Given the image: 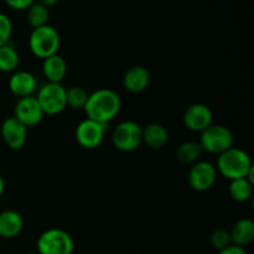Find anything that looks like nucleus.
Here are the masks:
<instances>
[{
    "mask_svg": "<svg viewBox=\"0 0 254 254\" xmlns=\"http://www.w3.org/2000/svg\"><path fill=\"white\" fill-rule=\"evenodd\" d=\"M27 254H39V253H27Z\"/></svg>",
    "mask_w": 254,
    "mask_h": 254,
    "instance_id": "obj_30",
    "label": "nucleus"
},
{
    "mask_svg": "<svg viewBox=\"0 0 254 254\" xmlns=\"http://www.w3.org/2000/svg\"><path fill=\"white\" fill-rule=\"evenodd\" d=\"M217 179L216 166L210 161H197L189 171V185L192 190L205 192L213 188Z\"/></svg>",
    "mask_w": 254,
    "mask_h": 254,
    "instance_id": "obj_8",
    "label": "nucleus"
},
{
    "mask_svg": "<svg viewBox=\"0 0 254 254\" xmlns=\"http://www.w3.org/2000/svg\"><path fill=\"white\" fill-rule=\"evenodd\" d=\"M35 1L39 2V4H41V5H44V6L49 7V6H52V5L56 4L59 0H35Z\"/></svg>",
    "mask_w": 254,
    "mask_h": 254,
    "instance_id": "obj_28",
    "label": "nucleus"
},
{
    "mask_svg": "<svg viewBox=\"0 0 254 254\" xmlns=\"http://www.w3.org/2000/svg\"><path fill=\"white\" fill-rule=\"evenodd\" d=\"M122 102L118 93L111 88H99L91 93L84 106L87 118L108 126L121 111Z\"/></svg>",
    "mask_w": 254,
    "mask_h": 254,
    "instance_id": "obj_1",
    "label": "nucleus"
},
{
    "mask_svg": "<svg viewBox=\"0 0 254 254\" xmlns=\"http://www.w3.org/2000/svg\"><path fill=\"white\" fill-rule=\"evenodd\" d=\"M27 21L34 29L40 26H44L47 24L50 17L49 7L34 1L29 7H27Z\"/></svg>",
    "mask_w": 254,
    "mask_h": 254,
    "instance_id": "obj_22",
    "label": "nucleus"
},
{
    "mask_svg": "<svg viewBox=\"0 0 254 254\" xmlns=\"http://www.w3.org/2000/svg\"><path fill=\"white\" fill-rule=\"evenodd\" d=\"M42 72L47 81L51 83H61L67 74L66 60L59 54L50 56L44 60L42 64Z\"/></svg>",
    "mask_w": 254,
    "mask_h": 254,
    "instance_id": "obj_17",
    "label": "nucleus"
},
{
    "mask_svg": "<svg viewBox=\"0 0 254 254\" xmlns=\"http://www.w3.org/2000/svg\"><path fill=\"white\" fill-rule=\"evenodd\" d=\"M74 248L71 235L61 228H50L37 240L39 254H72Z\"/></svg>",
    "mask_w": 254,
    "mask_h": 254,
    "instance_id": "obj_5",
    "label": "nucleus"
},
{
    "mask_svg": "<svg viewBox=\"0 0 254 254\" xmlns=\"http://www.w3.org/2000/svg\"><path fill=\"white\" fill-rule=\"evenodd\" d=\"M114 148L123 153L136 150L143 143V128L133 121H124L114 128L112 134Z\"/></svg>",
    "mask_w": 254,
    "mask_h": 254,
    "instance_id": "obj_6",
    "label": "nucleus"
},
{
    "mask_svg": "<svg viewBox=\"0 0 254 254\" xmlns=\"http://www.w3.org/2000/svg\"><path fill=\"white\" fill-rule=\"evenodd\" d=\"M202 151L198 141H184L176 149V158L184 164H195L198 161Z\"/></svg>",
    "mask_w": 254,
    "mask_h": 254,
    "instance_id": "obj_21",
    "label": "nucleus"
},
{
    "mask_svg": "<svg viewBox=\"0 0 254 254\" xmlns=\"http://www.w3.org/2000/svg\"><path fill=\"white\" fill-rule=\"evenodd\" d=\"M200 134L198 143H200L202 150L210 154H216V155H220L232 148L233 141H235L232 131L227 127L221 126V124L212 123Z\"/></svg>",
    "mask_w": 254,
    "mask_h": 254,
    "instance_id": "obj_4",
    "label": "nucleus"
},
{
    "mask_svg": "<svg viewBox=\"0 0 254 254\" xmlns=\"http://www.w3.org/2000/svg\"><path fill=\"white\" fill-rule=\"evenodd\" d=\"M4 190H5V181H4V178L0 175V197H1V195L4 193Z\"/></svg>",
    "mask_w": 254,
    "mask_h": 254,
    "instance_id": "obj_29",
    "label": "nucleus"
},
{
    "mask_svg": "<svg viewBox=\"0 0 254 254\" xmlns=\"http://www.w3.org/2000/svg\"><path fill=\"white\" fill-rule=\"evenodd\" d=\"M12 34V22L7 15L0 12V46L10 42Z\"/></svg>",
    "mask_w": 254,
    "mask_h": 254,
    "instance_id": "obj_25",
    "label": "nucleus"
},
{
    "mask_svg": "<svg viewBox=\"0 0 254 254\" xmlns=\"http://www.w3.org/2000/svg\"><path fill=\"white\" fill-rule=\"evenodd\" d=\"M60 45H61V39H60L59 31L49 24L36 27L30 34V51L39 59L45 60L56 55L60 49Z\"/></svg>",
    "mask_w": 254,
    "mask_h": 254,
    "instance_id": "obj_3",
    "label": "nucleus"
},
{
    "mask_svg": "<svg viewBox=\"0 0 254 254\" xmlns=\"http://www.w3.org/2000/svg\"><path fill=\"white\" fill-rule=\"evenodd\" d=\"M9 89L19 98L29 97L37 89L36 77L29 71H15L9 78Z\"/></svg>",
    "mask_w": 254,
    "mask_h": 254,
    "instance_id": "obj_13",
    "label": "nucleus"
},
{
    "mask_svg": "<svg viewBox=\"0 0 254 254\" xmlns=\"http://www.w3.org/2000/svg\"><path fill=\"white\" fill-rule=\"evenodd\" d=\"M20 64V56L17 50L11 42L0 46V71L5 73L16 71Z\"/></svg>",
    "mask_w": 254,
    "mask_h": 254,
    "instance_id": "obj_19",
    "label": "nucleus"
},
{
    "mask_svg": "<svg viewBox=\"0 0 254 254\" xmlns=\"http://www.w3.org/2000/svg\"><path fill=\"white\" fill-rule=\"evenodd\" d=\"M129 254H138V253H129Z\"/></svg>",
    "mask_w": 254,
    "mask_h": 254,
    "instance_id": "obj_31",
    "label": "nucleus"
},
{
    "mask_svg": "<svg viewBox=\"0 0 254 254\" xmlns=\"http://www.w3.org/2000/svg\"><path fill=\"white\" fill-rule=\"evenodd\" d=\"M106 124L86 118L77 126L76 140L82 148L92 150L101 145L106 135Z\"/></svg>",
    "mask_w": 254,
    "mask_h": 254,
    "instance_id": "obj_9",
    "label": "nucleus"
},
{
    "mask_svg": "<svg viewBox=\"0 0 254 254\" xmlns=\"http://www.w3.org/2000/svg\"><path fill=\"white\" fill-rule=\"evenodd\" d=\"M0 133L4 143L12 150H19L26 143L27 127L15 117H10L2 122Z\"/></svg>",
    "mask_w": 254,
    "mask_h": 254,
    "instance_id": "obj_12",
    "label": "nucleus"
},
{
    "mask_svg": "<svg viewBox=\"0 0 254 254\" xmlns=\"http://www.w3.org/2000/svg\"><path fill=\"white\" fill-rule=\"evenodd\" d=\"M35 0H5L11 9L15 10H26Z\"/></svg>",
    "mask_w": 254,
    "mask_h": 254,
    "instance_id": "obj_26",
    "label": "nucleus"
},
{
    "mask_svg": "<svg viewBox=\"0 0 254 254\" xmlns=\"http://www.w3.org/2000/svg\"><path fill=\"white\" fill-rule=\"evenodd\" d=\"M211 245L213 248H216L217 251H222L225 248H227L228 246H231V237L230 232L222 228H218V230L213 231L212 235H211Z\"/></svg>",
    "mask_w": 254,
    "mask_h": 254,
    "instance_id": "obj_24",
    "label": "nucleus"
},
{
    "mask_svg": "<svg viewBox=\"0 0 254 254\" xmlns=\"http://www.w3.org/2000/svg\"><path fill=\"white\" fill-rule=\"evenodd\" d=\"M36 99L46 116H57L66 109V88L61 83L47 82L37 91Z\"/></svg>",
    "mask_w": 254,
    "mask_h": 254,
    "instance_id": "obj_7",
    "label": "nucleus"
},
{
    "mask_svg": "<svg viewBox=\"0 0 254 254\" xmlns=\"http://www.w3.org/2000/svg\"><path fill=\"white\" fill-rule=\"evenodd\" d=\"M228 232L232 245L245 248V246L252 243L254 240V222L251 218H241Z\"/></svg>",
    "mask_w": 254,
    "mask_h": 254,
    "instance_id": "obj_16",
    "label": "nucleus"
},
{
    "mask_svg": "<svg viewBox=\"0 0 254 254\" xmlns=\"http://www.w3.org/2000/svg\"><path fill=\"white\" fill-rule=\"evenodd\" d=\"M24 220L19 212L14 210H5L0 212V237L15 238L21 233Z\"/></svg>",
    "mask_w": 254,
    "mask_h": 254,
    "instance_id": "obj_15",
    "label": "nucleus"
},
{
    "mask_svg": "<svg viewBox=\"0 0 254 254\" xmlns=\"http://www.w3.org/2000/svg\"><path fill=\"white\" fill-rule=\"evenodd\" d=\"M169 141L168 129L159 123L148 124L143 128V143L150 149H161Z\"/></svg>",
    "mask_w": 254,
    "mask_h": 254,
    "instance_id": "obj_18",
    "label": "nucleus"
},
{
    "mask_svg": "<svg viewBox=\"0 0 254 254\" xmlns=\"http://www.w3.org/2000/svg\"><path fill=\"white\" fill-rule=\"evenodd\" d=\"M228 193L236 202H247L253 196V184L246 178L232 180L228 188Z\"/></svg>",
    "mask_w": 254,
    "mask_h": 254,
    "instance_id": "obj_20",
    "label": "nucleus"
},
{
    "mask_svg": "<svg viewBox=\"0 0 254 254\" xmlns=\"http://www.w3.org/2000/svg\"><path fill=\"white\" fill-rule=\"evenodd\" d=\"M89 93L84 88L79 86L69 87L66 89V103L67 107L72 109H82L84 108L88 99Z\"/></svg>",
    "mask_w": 254,
    "mask_h": 254,
    "instance_id": "obj_23",
    "label": "nucleus"
},
{
    "mask_svg": "<svg viewBox=\"0 0 254 254\" xmlns=\"http://www.w3.org/2000/svg\"><path fill=\"white\" fill-rule=\"evenodd\" d=\"M253 168L251 156L240 148H230L220 154L216 163V170L230 181L243 179Z\"/></svg>",
    "mask_w": 254,
    "mask_h": 254,
    "instance_id": "obj_2",
    "label": "nucleus"
},
{
    "mask_svg": "<svg viewBox=\"0 0 254 254\" xmlns=\"http://www.w3.org/2000/svg\"><path fill=\"white\" fill-rule=\"evenodd\" d=\"M213 114L210 107L202 103H193L184 113V124L191 131L201 133L212 124Z\"/></svg>",
    "mask_w": 254,
    "mask_h": 254,
    "instance_id": "obj_11",
    "label": "nucleus"
},
{
    "mask_svg": "<svg viewBox=\"0 0 254 254\" xmlns=\"http://www.w3.org/2000/svg\"><path fill=\"white\" fill-rule=\"evenodd\" d=\"M14 114L15 118L21 122L27 128L37 126L45 116L35 96L17 99L14 107Z\"/></svg>",
    "mask_w": 254,
    "mask_h": 254,
    "instance_id": "obj_10",
    "label": "nucleus"
},
{
    "mask_svg": "<svg viewBox=\"0 0 254 254\" xmlns=\"http://www.w3.org/2000/svg\"><path fill=\"white\" fill-rule=\"evenodd\" d=\"M218 254H247V252H246V250L243 247L231 245L227 248H225V250L218 251Z\"/></svg>",
    "mask_w": 254,
    "mask_h": 254,
    "instance_id": "obj_27",
    "label": "nucleus"
},
{
    "mask_svg": "<svg viewBox=\"0 0 254 254\" xmlns=\"http://www.w3.org/2000/svg\"><path fill=\"white\" fill-rule=\"evenodd\" d=\"M149 83L150 73L144 66H133L124 73L123 86L129 93H141L148 88Z\"/></svg>",
    "mask_w": 254,
    "mask_h": 254,
    "instance_id": "obj_14",
    "label": "nucleus"
}]
</instances>
